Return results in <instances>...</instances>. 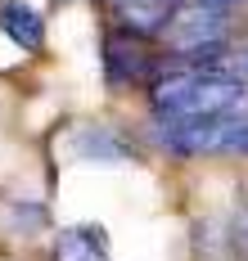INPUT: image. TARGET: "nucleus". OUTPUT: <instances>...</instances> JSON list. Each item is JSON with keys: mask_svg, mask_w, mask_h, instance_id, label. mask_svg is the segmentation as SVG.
Listing matches in <instances>:
<instances>
[{"mask_svg": "<svg viewBox=\"0 0 248 261\" xmlns=\"http://www.w3.org/2000/svg\"><path fill=\"white\" fill-rule=\"evenodd\" d=\"M149 108L154 117H226L248 113V81L226 68H176L163 63V72L149 81Z\"/></svg>", "mask_w": 248, "mask_h": 261, "instance_id": "1", "label": "nucleus"}, {"mask_svg": "<svg viewBox=\"0 0 248 261\" xmlns=\"http://www.w3.org/2000/svg\"><path fill=\"white\" fill-rule=\"evenodd\" d=\"M158 41H163V63L221 68L230 54V9L208 5V0H181Z\"/></svg>", "mask_w": 248, "mask_h": 261, "instance_id": "2", "label": "nucleus"}, {"mask_svg": "<svg viewBox=\"0 0 248 261\" xmlns=\"http://www.w3.org/2000/svg\"><path fill=\"white\" fill-rule=\"evenodd\" d=\"M163 72V54L149 50V41L127 32V27H109L104 32V77L113 90H149V81Z\"/></svg>", "mask_w": 248, "mask_h": 261, "instance_id": "3", "label": "nucleus"}, {"mask_svg": "<svg viewBox=\"0 0 248 261\" xmlns=\"http://www.w3.org/2000/svg\"><path fill=\"white\" fill-rule=\"evenodd\" d=\"M0 32L28 54H36L45 45V18L32 9L28 0H5V5H0Z\"/></svg>", "mask_w": 248, "mask_h": 261, "instance_id": "4", "label": "nucleus"}, {"mask_svg": "<svg viewBox=\"0 0 248 261\" xmlns=\"http://www.w3.org/2000/svg\"><path fill=\"white\" fill-rule=\"evenodd\" d=\"M55 261H109L104 225H68V230H59Z\"/></svg>", "mask_w": 248, "mask_h": 261, "instance_id": "5", "label": "nucleus"}, {"mask_svg": "<svg viewBox=\"0 0 248 261\" xmlns=\"http://www.w3.org/2000/svg\"><path fill=\"white\" fill-rule=\"evenodd\" d=\"M72 144H77V153L86 162H127L131 158V140L117 135L113 126H82Z\"/></svg>", "mask_w": 248, "mask_h": 261, "instance_id": "6", "label": "nucleus"}, {"mask_svg": "<svg viewBox=\"0 0 248 261\" xmlns=\"http://www.w3.org/2000/svg\"><path fill=\"white\" fill-rule=\"evenodd\" d=\"M239 77L248 81V45H244V50H239Z\"/></svg>", "mask_w": 248, "mask_h": 261, "instance_id": "7", "label": "nucleus"}, {"mask_svg": "<svg viewBox=\"0 0 248 261\" xmlns=\"http://www.w3.org/2000/svg\"><path fill=\"white\" fill-rule=\"evenodd\" d=\"M208 5H221V9H235V5H244V0H208Z\"/></svg>", "mask_w": 248, "mask_h": 261, "instance_id": "8", "label": "nucleus"}, {"mask_svg": "<svg viewBox=\"0 0 248 261\" xmlns=\"http://www.w3.org/2000/svg\"><path fill=\"white\" fill-rule=\"evenodd\" d=\"M109 5H127V0H109Z\"/></svg>", "mask_w": 248, "mask_h": 261, "instance_id": "9", "label": "nucleus"}]
</instances>
